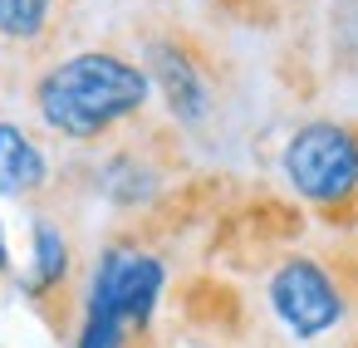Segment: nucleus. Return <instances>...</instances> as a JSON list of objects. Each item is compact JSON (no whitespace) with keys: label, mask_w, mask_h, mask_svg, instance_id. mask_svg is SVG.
<instances>
[{"label":"nucleus","mask_w":358,"mask_h":348,"mask_svg":"<svg viewBox=\"0 0 358 348\" xmlns=\"http://www.w3.org/2000/svg\"><path fill=\"white\" fill-rule=\"evenodd\" d=\"M206 6L236 25H250V30L280 25V0H206Z\"/></svg>","instance_id":"nucleus-11"},{"label":"nucleus","mask_w":358,"mask_h":348,"mask_svg":"<svg viewBox=\"0 0 358 348\" xmlns=\"http://www.w3.org/2000/svg\"><path fill=\"white\" fill-rule=\"evenodd\" d=\"M10 275V245H6V226H0V280Z\"/></svg>","instance_id":"nucleus-12"},{"label":"nucleus","mask_w":358,"mask_h":348,"mask_svg":"<svg viewBox=\"0 0 358 348\" xmlns=\"http://www.w3.org/2000/svg\"><path fill=\"white\" fill-rule=\"evenodd\" d=\"M265 309L270 324L314 348L324 338L358 333V235H338L324 245H289L265 265Z\"/></svg>","instance_id":"nucleus-2"},{"label":"nucleus","mask_w":358,"mask_h":348,"mask_svg":"<svg viewBox=\"0 0 358 348\" xmlns=\"http://www.w3.org/2000/svg\"><path fill=\"white\" fill-rule=\"evenodd\" d=\"M55 162L50 152L20 128V123H0V196L10 201H45L55 191Z\"/></svg>","instance_id":"nucleus-10"},{"label":"nucleus","mask_w":358,"mask_h":348,"mask_svg":"<svg viewBox=\"0 0 358 348\" xmlns=\"http://www.w3.org/2000/svg\"><path fill=\"white\" fill-rule=\"evenodd\" d=\"M338 348H358V333H353V338H348V343H338Z\"/></svg>","instance_id":"nucleus-13"},{"label":"nucleus","mask_w":358,"mask_h":348,"mask_svg":"<svg viewBox=\"0 0 358 348\" xmlns=\"http://www.w3.org/2000/svg\"><path fill=\"white\" fill-rule=\"evenodd\" d=\"M280 167L314 221L338 235L358 231V118L299 123L285 143Z\"/></svg>","instance_id":"nucleus-5"},{"label":"nucleus","mask_w":358,"mask_h":348,"mask_svg":"<svg viewBox=\"0 0 358 348\" xmlns=\"http://www.w3.org/2000/svg\"><path fill=\"white\" fill-rule=\"evenodd\" d=\"M182 304V324L206 343V348H231L250 333V319H245V299L231 280H216V275H196L182 284L177 294Z\"/></svg>","instance_id":"nucleus-9"},{"label":"nucleus","mask_w":358,"mask_h":348,"mask_svg":"<svg viewBox=\"0 0 358 348\" xmlns=\"http://www.w3.org/2000/svg\"><path fill=\"white\" fill-rule=\"evenodd\" d=\"M182 167H187L182 133L172 123L143 113L138 123H128L118 138H108L99 147V162L89 167V187L108 206H118L128 216H143L177 187Z\"/></svg>","instance_id":"nucleus-6"},{"label":"nucleus","mask_w":358,"mask_h":348,"mask_svg":"<svg viewBox=\"0 0 358 348\" xmlns=\"http://www.w3.org/2000/svg\"><path fill=\"white\" fill-rule=\"evenodd\" d=\"M152 103L143 64L113 45H94L45 64L30 79V108L50 138L69 147H103Z\"/></svg>","instance_id":"nucleus-1"},{"label":"nucleus","mask_w":358,"mask_h":348,"mask_svg":"<svg viewBox=\"0 0 358 348\" xmlns=\"http://www.w3.org/2000/svg\"><path fill=\"white\" fill-rule=\"evenodd\" d=\"M30 270L20 280L30 309L50 324L55 338H69L74 324H79V309H84V284H79V250H74V235L69 226L55 216V211H35V226H30Z\"/></svg>","instance_id":"nucleus-7"},{"label":"nucleus","mask_w":358,"mask_h":348,"mask_svg":"<svg viewBox=\"0 0 358 348\" xmlns=\"http://www.w3.org/2000/svg\"><path fill=\"white\" fill-rule=\"evenodd\" d=\"M79 25V0H0V69L40 74Z\"/></svg>","instance_id":"nucleus-8"},{"label":"nucleus","mask_w":358,"mask_h":348,"mask_svg":"<svg viewBox=\"0 0 358 348\" xmlns=\"http://www.w3.org/2000/svg\"><path fill=\"white\" fill-rule=\"evenodd\" d=\"M143 74L162 94L167 118L177 133H201L216 123L226 94H231V59L192 25L157 15L143 25Z\"/></svg>","instance_id":"nucleus-4"},{"label":"nucleus","mask_w":358,"mask_h":348,"mask_svg":"<svg viewBox=\"0 0 358 348\" xmlns=\"http://www.w3.org/2000/svg\"><path fill=\"white\" fill-rule=\"evenodd\" d=\"M167 294V260L143 235H113L84 284L74 348H152L157 304Z\"/></svg>","instance_id":"nucleus-3"}]
</instances>
